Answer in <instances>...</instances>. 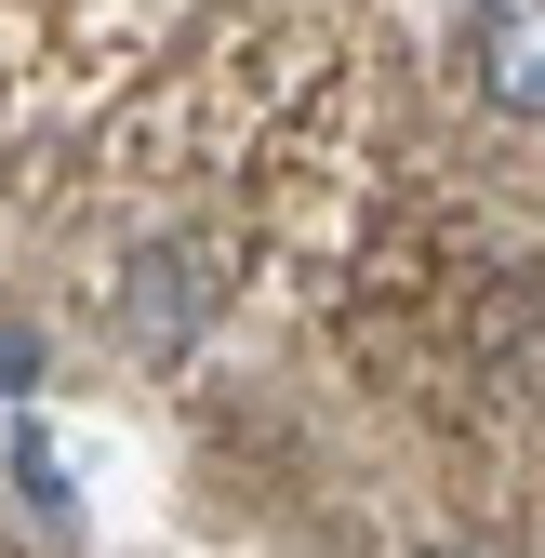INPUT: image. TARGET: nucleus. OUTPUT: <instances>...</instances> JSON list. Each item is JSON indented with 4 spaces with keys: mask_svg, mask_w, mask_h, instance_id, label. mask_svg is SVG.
<instances>
[{
    "mask_svg": "<svg viewBox=\"0 0 545 558\" xmlns=\"http://www.w3.org/2000/svg\"><path fill=\"white\" fill-rule=\"evenodd\" d=\"M493 345H506V373H519V386H545V266H519V279H506Z\"/></svg>",
    "mask_w": 545,
    "mask_h": 558,
    "instance_id": "7ed1b4c3",
    "label": "nucleus"
},
{
    "mask_svg": "<svg viewBox=\"0 0 545 558\" xmlns=\"http://www.w3.org/2000/svg\"><path fill=\"white\" fill-rule=\"evenodd\" d=\"M199 306H214V279H186V253H160V266L133 253V293H120V332H133V345H186Z\"/></svg>",
    "mask_w": 545,
    "mask_h": 558,
    "instance_id": "f03ea898",
    "label": "nucleus"
},
{
    "mask_svg": "<svg viewBox=\"0 0 545 558\" xmlns=\"http://www.w3.org/2000/svg\"><path fill=\"white\" fill-rule=\"evenodd\" d=\"M465 94L493 120H545V0H465Z\"/></svg>",
    "mask_w": 545,
    "mask_h": 558,
    "instance_id": "f257e3e1",
    "label": "nucleus"
}]
</instances>
